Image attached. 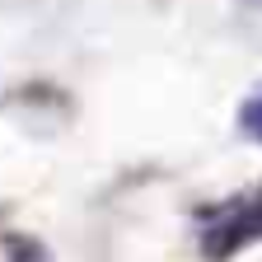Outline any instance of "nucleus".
Masks as SVG:
<instances>
[{
  "label": "nucleus",
  "mask_w": 262,
  "mask_h": 262,
  "mask_svg": "<svg viewBox=\"0 0 262 262\" xmlns=\"http://www.w3.org/2000/svg\"><path fill=\"white\" fill-rule=\"evenodd\" d=\"M248 5H262V0H248Z\"/></svg>",
  "instance_id": "nucleus-2"
},
{
  "label": "nucleus",
  "mask_w": 262,
  "mask_h": 262,
  "mask_svg": "<svg viewBox=\"0 0 262 262\" xmlns=\"http://www.w3.org/2000/svg\"><path fill=\"white\" fill-rule=\"evenodd\" d=\"M244 131H248V136L253 141H262V98H248V103H244Z\"/></svg>",
  "instance_id": "nucleus-1"
}]
</instances>
